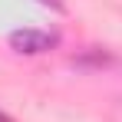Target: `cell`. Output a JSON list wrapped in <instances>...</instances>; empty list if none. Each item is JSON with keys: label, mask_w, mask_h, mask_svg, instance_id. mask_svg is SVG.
I'll use <instances>...</instances> for the list:
<instances>
[{"label": "cell", "mask_w": 122, "mask_h": 122, "mask_svg": "<svg viewBox=\"0 0 122 122\" xmlns=\"http://www.w3.org/2000/svg\"><path fill=\"white\" fill-rule=\"evenodd\" d=\"M7 43H10V50H17L20 56H40V53H50V50L60 43V36L50 33V30L23 26V30H13V33L7 36Z\"/></svg>", "instance_id": "6da1fadb"}, {"label": "cell", "mask_w": 122, "mask_h": 122, "mask_svg": "<svg viewBox=\"0 0 122 122\" xmlns=\"http://www.w3.org/2000/svg\"><path fill=\"white\" fill-rule=\"evenodd\" d=\"M112 56L109 53H102V50H89V53H82V56H73V66H79V69H102V66H112Z\"/></svg>", "instance_id": "7a4b0ae2"}, {"label": "cell", "mask_w": 122, "mask_h": 122, "mask_svg": "<svg viewBox=\"0 0 122 122\" xmlns=\"http://www.w3.org/2000/svg\"><path fill=\"white\" fill-rule=\"evenodd\" d=\"M0 122H13V119H10V116H7V112H0Z\"/></svg>", "instance_id": "3957f363"}, {"label": "cell", "mask_w": 122, "mask_h": 122, "mask_svg": "<svg viewBox=\"0 0 122 122\" xmlns=\"http://www.w3.org/2000/svg\"><path fill=\"white\" fill-rule=\"evenodd\" d=\"M40 3H50V7H60V3H56V0H40Z\"/></svg>", "instance_id": "277c9868"}]
</instances>
